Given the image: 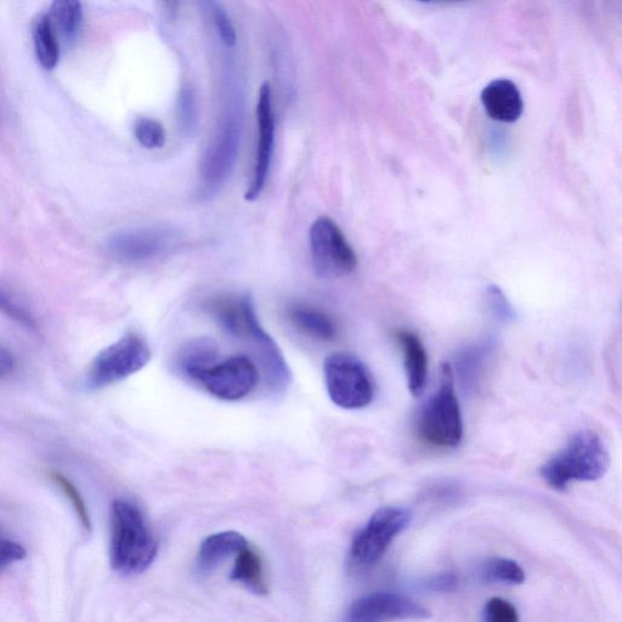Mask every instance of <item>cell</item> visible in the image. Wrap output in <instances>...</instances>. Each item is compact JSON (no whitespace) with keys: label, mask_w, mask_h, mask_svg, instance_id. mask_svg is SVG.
Masks as SVG:
<instances>
[{"label":"cell","mask_w":622,"mask_h":622,"mask_svg":"<svg viewBox=\"0 0 622 622\" xmlns=\"http://www.w3.org/2000/svg\"><path fill=\"white\" fill-rule=\"evenodd\" d=\"M223 329L231 335L250 342L256 349L269 376L270 386L276 392L285 390L291 382V372L279 347L259 324L252 298L243 296L219 297L209 305Z\"/></svg>","instance_id":"cell-1"},{"label":"cell","mask_w":622,"mask_h":622,"mask_svg":"<svg viewBox=\"0 0 622 622\" xmlns=\"http://www.w3.org/2000/svg\"><path fill=\"white\" fill-rule=\"evenodd\" d=\"M111 565L117 573H144L154 563L158 544L143 513L133 503L115 500L111 517Z\"/></svg>","instance_id":"cell-2"},{"label":"cell","mask_w":622,"mask_h":622,"mask_svg":"<svg viewBox=\"0 0 622 622\" xmlns=\"http://www.w3.org/2000/svg\"><path fill=\"white\" fill-rule=\"evenodd\" d=\"M610 455L596 432L580 431L540 469L548 486L564 491L573 482H596L608 472Z\"/></svg>","instance_id":"cell-3"},{"label":"cell","mask_w":622,"mask_h":622,"mask_svg":"<svg viewBox=\"0 0 622 622\" xmlns=\"http://www.w3.org/2000/svg\"><path fill=\"white\" fill-rule=\"evenodd\" d=\"M417 432L422 440L438 448H455L461 443L463 421L449 364L441 366L439 388L422 407Z\"/></svg>","instance_id":"cell-4"},{"label":"cell","mask_w":622,"mask_h":622,"mask_svg":"<svg viewBox=\"0 0 622 622\" xmlns=\"http://www.w3.org/2000/svg\"><path fill=\"white\" fill-rule=\"evenodd\" d=\"M324 370L327 393L333 404L346 410H359L372 403L375 382L358 356L333 353L326 359Z\"/></svg>","instance_id":"cell-5"},{"label":"cell","mask_w":622,"mask_h":622,"mask_svg":"<svg viewBox=\"0 0 622 622\" xmlns=\"http://www.w3.org/2000/svg\"><path fill=\"white\" fill-rule=\"evenodd\" d=\"M241 121L235 113L226 116L209 141L201 162L199 196L209 199L225 184L236 165L241 145Z\"/></svg>","instance_id":"cell-6"},{"label":"cell","mask_w":622,"mask_h":622,"mask_svg":"<svg viewBox=\"0 0 622 622\" xmlns=\"http://www.w3.org/2000/svg\"><path fill=\"white\" fill-rule=\"evenodd\" d=\"M311 262L321 279L335 280L353 273L358 257L335 220L320 217L311 225Z\"/></svg>","instance_id":"cell-7"},{"label":"cell","mask_w":622,"mask_h":622,"mask_svg":"<svg viewBox=\"0 0 622 622\" xmlns=\"http://www.w3.org/2000/svg\"><path fill=\"white\" fill-rule=\"evenodd\" d=\"M150 360V347L143 338L130 333L96 355L89 370V387L100 389L126 380L143 370Z\"/></svg>","instance_id":"cell-8"},{"label":"cell","mask_w":622,"mask_h":622,"mask_svg":"<svg viewBox=\"0 0 622 622\" xmlns=\"http://www.w3.org/2000/svg\"><path fill=\"white\" fill-rule=\"evenodd\" d=\"M410 522L411 513L406 508L388 506L377 510L366 527L354 536L350 550L353 561L364 567L376 564Z\"/></svg>","instance_id":"cell-9"},{"label":"cell","mask_w":622,"mask_h":622,"mask_svg":"<svg viewBox=\"0 0 622 622\" xmlns=\"http://www.w3.org/2000/svg\"><path fill=\"white\" fill-rule=\"evenodd\" d=\"M178 234L165 226H145L118 231L113 234L107 247L120 262L140 264L161 257L175 245Z\"/></svg>","instance_id":"cell-10"},{"label":"cell","mask_w":622,"mask_h":622,"mask_svg":"<svg viewBox=\"0 0 622 622\" xmlns=\"http://www.w3.org/2000/svg\"><path fill=\"white\" fill-rule=\"evenodd\" d=\"M213 397L226 401L241 400L258 386L259 371L246 356L217 363L194 378Z\"/></svg>","instance_id":"cell-11"},{"label":"cell","mask_w":622,"mask_h":622,"mask_svg":"<svg viewBox=\"0 0 622 622\" xmlns=\"http://www.w3.org/2000/svg\"><path fill=\"white\" fill-rule=\"evenodd\" d=\"M258 144L253 177L245 200L256 201L264 191L273 162L276 120L273 106V92L268 82L260 87L257 103Z\"/></svg>","instance_id":"cell-12"},{"label":"cell","mask_w":622,"mask_h":622,"mask_svg":"<svg viewBox=\"0 0 622 622\" xmlns=\"http://www.w3.org/2000/svg\"><path fill=\"white\" fill-rule=\"evenodd\" d=\"M431 612L411 598L397 593L376 592L356 599L349 609L347 622H388L422 620Z\"/></svg>","instance_id":"cell-13"},{"label":"cell","mask_w":622,"mask_h":622,"mask_svg":"<svg viewBox=\"0 0 622 622\" xmlns=\"http://www.w3.org/2000/svg\"><path fill=\"white\" fill-rule=\"evenodd\" d=\"M482 103L491 120L513 123L524 110L522 94L510 79H496L483 89Z\"/></svg>","instance_id":"cell-14"},{"label":"cell","mask_w":622,"mask_h":622,"mask_svg":"<svg viewBox=\"0 0 622 622\" xmlns=\"http://www.w3.org/2000/svg\"><path fill=\"white\" fill-rule=\"evenodd\" d=\"M404 354L407 386L414 397H420L426 388L428 377V355L421 338L407 330L395 332Z\"/></svg>","instance_id":"cell-15"},{"label":"cell","mask_w":622,"mask_h":622,"mask_svg":"<svg viewBox=\"0 0 622 622\" xmlns=\"http://www.w3.org/2000/svg\"><path fill=\"white\" fill-rule=\"evenodd\" d=\"M246 547L248 544L245 536L236 531L208 536L200 548L199 568L201 571H211L234 554L237 556Z\"/></svg>","instance_id":"cell-16"},{"label":"cell","mask_w":622,"mask_h":622,"mask_svg":"<svg viewBox=\"0 0 622 622\" xmlns=\"http://www.w3.org/2000/svg\"><path fill=\"white\" fill-rule=\"evenodd\" d=\"M288 318L303 335L320 342H330L336 338L335 322L324 311L309 305H294L288 310Z\"/></svg>","instance_id":"cell-17"},{"label":"cell","mask_w":622,"mask_h":622,"mask_svg":"<svg viewBox=\"0 0 622 622\" xmlns=\"http://www.w3.org/2000/svg\"><path fill=\"white\" fill-rule=\"evenodd\" d=\"M218 356L219 348L212 338H195L180 349L177 366L185 376L194 380L200 372L216 365Z\"/></svg>","instance_id":"cell-18"},{"label":"cell","mask_w":622,"mask_h":622,"mask_svg":"<svg viewBox=\"0 0 622 622\" xmlns=\"http://www.w3.org/2000/svg\"><path fill=\"white\" fill-rule=\"evenodd\" d=\"M230 579L239 582V584L256 593V595H268L262 559L250 547H246L245 550L237 554Z\"/></svg>","instance_id":"cell-19"},{"label":"cell","mask_w":622,"mask_h":622,"mask_svg":"<svg viewBox=\"0 0 622 622\" xmlns=\"http://www.w3.org/2000/svg\"><path fill=\"white\" fill-rule=\"evenodd\" d=\"M33 42L39 64L45 70H53L60 58L59 37L47 14L39 16L33 27Z\"/></svg>","instance_id":"cell-20"},{"label":"cell","mask_w":622,"mask_h":622,"mask_svg":"<svg viewBox=\"0 0 622 622\" xmlns=\"http://www.w3.org/2000/svg\"><path fill=\"white\" fill-rule=\"evenodd\" d=\"M48 16L56 35L64 38L65 42H71L82 26V4L77 0H58L52 5Z\"/></svg>","instance_id":"cell-21"},{"label":"cell","mask_w":622,"mask_h":622,"mask_svg":"<svg viewBox=\"0 0 622 622\" xmlns=\"http://www.w3.org/2000/svg\"><path fill=\"white\" fill-rule=\"evenodd\" d=\"M484 579L489 582H505L520 585L525 581V573L517 562L506 558H494L485 563L482 570Z\"/></svg>","instance_id":"cell-22"},{"label":"cell","mask_w":622,"mask_h":622,"mask_svg":"<svg viewBox=\"0 0 622 622\" xmlns=\"http://www.w3.org/2000/svg\"><path fill=\"white\" fill-rule=\"evenodd\" d=\"M134 135L145 149L158 150L166 145L167 133L162 123L150 117H139L134 123Z\"/></svg>","instance_id":"cell-23"},{"label":"cell","mask_w":622,"mask_h":622,"mask_svg":"<svg viewBox=\"0 0 622 622\" xmlns=\"http://www.w3.org/2000/svg\"><path fill=\"white\" fill-rule=\"evenodd\" d=\"M0 313L28 330L37 329L35 316L2 285H0Z\"/></svg>","instance_id":"cell-24"},{"label":"cell","mask_w":622,"mask_h":622,"mask_svg":"<svg viewBox=\"0 0 622 622\" xmlns=\"http://www.w3.org/2000/svg\"><path fill=\"white\" fill-rule=\"evenodd\" d=\"M50 479H52V482L58 486L62 493H64L67 500H70L73 510H75L82 527L90 531V529H92V522H90L88 508L82 495L79 494V491L76 489V486L59 472L50 473Z\"/></svg>","instance_id":"cell-25"},{"label":"cell","mask_w":622,"mask_h":622,"mask_svg":"<svg viewBox=\"0 0 622 622\" xmlns=\"http://www.w3.org/2000/svg\"><path fill=\"white\" fill-rule=\"evenodd\" d=\"M220 39L225 47L234 48L237 42L236 30L228 11L218 2L205 3Z\"/></svg>","instance_id":"cell-26"},{"label":"cell","mask_w":622,"mask_h":622,"mask_svg":"<svg viewBox=\"0 0 622 622\" xmlns=\"http://www.w3.org/2000/svg\"><path fill=\"white\" fill-rule=\"evenodd\" d=\"M179 121L185 132L192 133L196 128L197 120V103L194 90L190 87L182 89L179 95Z\"/></svg>","instance_id":"cell-27"},{"label":"cell","mask_w":622,"mask_h":622,"mask_svg":"<svg viewBox=\"0 0 622 622\" xmlns=\"http://www.w3.org/2000/svg\"><path fill=\"white\" fill-rule=\"evenodd\" d=\"M484 346L485 344H482V347L469 349L468 352L462 356L461 375L465 378L467 383H474L480 371L484 369L485 355L489 353V346H486V348Z\"/></svg>","instance_id":"cell-28"},{"label":"cell","mask_w":622,"mask_h":622,"mask_svg":"<svg viewBox=\"0 0 622 622\" xmlns=\"http://www.w3.org/2000/svg\"><path fill=\"white\" fill-rule=\"evenodd\" d=\"M485 622H518L516 607L500 597L491 598L484 612Z\"/></svg>","instance_id":"cell-29"},{"label":"cell","mask_w":622,"mask_h":622,"mask_svg":"<svg viewBox=\"0 0 622 622\" xmlns=\"http://www.w3.org/2000/svg\"><path fill=\"white\" fill-rule=\"evenodd\" d=\"M488 302L490 309L493 313L502 321H511L514 319V311L510 302L506 298L505 294L497 286H490L488 288Z\"/></svg>","instance_id":"cell-30"},{"label":"cell","mask_w":622,"mask_h":622,"mask_svg":"<svg viewBox=\"0 0 622 622\" xmlns=\"http://www.w3.org/2000/svg\"><path fill=\"white\" fill-rule=\"evenodd\" d=\"M26 557L25 548L18 542L0 536V570L22 561Z\"/></svg>","instance_id":"cell-31"},{"label":"cell","mask_w":622,"mask_h":622,"mask_svg":"<svg viewBox=\"0 0 622 622\" xmlns=\"http://www.w3.org/2000/svg\"><path fill=\"white\" fill-rule=\"evenodd\" d=\"M458 585V579L455 574L444 573L435 575L427 582L429 590L434 592H452Z\"/></svg>","instance_id":"cell-32"},{"label":"cell","mask_w":622,"mask_h":622,"mask_svg":"<svg viewBox=\"0 0 622 622\" xmlns=\"http://www.w3.org/2000/svg\"><path fill=\"white\" fill-rule=\"evenodd\" d=\"M16 366L15 355L11 350L0 343V380L7 377L10 373H13Z\"/></svg>","instance_id":"cell-33"}]
</instances>
